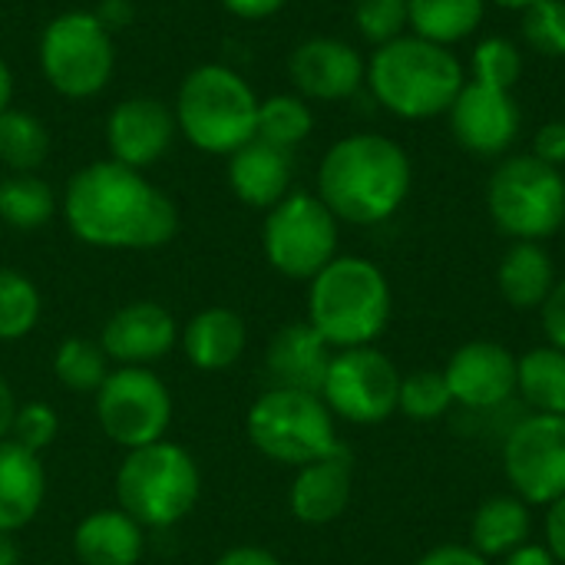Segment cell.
<instances>
[{"instance_id":"1","label":"cell","mask_w":565,"mask_h":565,"mask_svg":"<svg viewBox=\"0 0 565 565\" xmlns=\"http://www.w3.org/2000/svg\"><path fill=\"white\" fill-rule=\"evenodd\" d=\"M60 212L66 228L93 248L149 252L179 235V205L139 169L99 159L70 175Z\"/></svg>"},{"instance_id":"2","label":"cell","mask_w":565,"mask_h":565,"mask_svg":"<svg viewBox=\"0 0 565 565\" xmlns=\"http://www.w3.org/2000/svg\"><path fill=\"white\" fill-rule=\"evenodd\" d=\"M414 185V166L401 142L381 132L338 139L318 166V199L338 222L381 225L401 212Z\"/></svg>"},{"instance_id":"3","label":"cell","mask_w":565,"mask_h":565,"mask_svg":"<svg viewBox=\"0 0 565 565\" xmlns=\"http://www.w3.org/2000/svg\"><path fill=\"white\" fill-rule=\"evenodd\" d=\"M463 83L467 76L457 53L414 33L374 46L364 79L371 96L391 116L411 122L447 116Z\"/></svg>"},{"instance_id":"4","label":"cell","mask_w":565,"mask_h":565,"mask_svg":"<svg viewBox=\"0 0 565 565\" xmlns=\"http://www.w3.org/2000/svg\"><path fill=\"white\" fill-rule=\"evenodd\" d=\"M308 285V324L331 348H367L384 334L391 321V285L374 262L338 255Z\"/></svg>"},{"instance_id":"5","label":"cell","mask_w":565,"mask_h":565,"mask_svg":"<svg viewBox=\"0 0 565 565\" xmlns=\"http://www.w3.org/2000/svg\"><path fill=\"white\" fill-rule=\"evenodd\" d=\"M258 103V93L238 70L225 63H202L179 83L172 113L179 132L199 152L228 159L255 139Z\"/></svg>"},{"instance_id":"6","label":"cell","mask_w":565,"mask_h":565,"mask_svg":"<svg viewBox=\"0 0 565 565\" xmlns=\"http://www.w3.org/2000/svg\"><path fill=\"white\" fill-rule=\"evenodd\" d=\"M202 493V473L192 454L172 440L126 450L116 470V500L142 530H169L182 523Z\"/></svg>"},{"instance_id":"7","label":"cell","mask_w":565,"mask_h":565,"mask_svg":"<svg viewBox=\"0 0 565 565\" xmlns=\"http://www.w3.org/2000/svg\"><path fill=\"white\" fill-rule=\"evenodd\" d=\"M36 60L53 93L63 99H93L109 86L116 70L113 30L93 10H63L43 26Z\"/></svg>"},{"instance_id":"8","label":"cell","mask_w":565,"mask_h":565,"mask_svg":"<svg viewBox=\"0 0 565 565\" xmlns=\"http://www.w3.org/2000/svg\"><path fill=\"white\" fill-rule=\"evenodd\" d=\"M252 447L285 467H305L341 447L334 414L318 394L268 387L245 417Z\"/></svg>"},{"instance_id":"9","label":"cell","mask_w":565,"mask_h":565,"mask_svg":"<svg viewBox=\"0 0 565 565\" xmlns=\"http://www.w3.org/2000/svg\"><path fill=\"white\" fill-rule=\"evenodd\" d=\"M487 209L513 242H543L565 222L563 169L540 162L533 152L507 156L487 185Z\"/></svg>"},{"instance_id":"10","label":"cell","mask_w":565,"mask_h":565,"mask_svg":"<svg viewBox=\"0 0 565 565\" xmlns=\"http://www.w3.org/2000/svg\"><path fill=\"white\" fill-rule=\"evenodd\" d=\"M262 248L278 275L311 281L338 258V218L318 195L288 192L265 215Z\"/></svg>"},{"instance_id":"11","label":"cell","mask_w":565,"mask_h":565,"mask_svg":"<svg viewBox=\"0 0 565 565\" xmlns=\"http://www.w3.org/2000/svg\"><path fill=\"white\" fill-rule=\"evenodd\" d=\"M96 420L103 434L126 450L166 440L172 394L149 367H116L96 391Z\"/></svg>"},{"instance_id":"12","label":"cell","mask_w":565,"mask_h":565,"mask_svg":"<svg viewBox=\"0 0 565 565\" xmlns=\"http://www.w3.org/2000/svg\"><path fill=\"white\" fill-rule=\"evenodd\" d=\"M401 374L377 348H348L331 358L321 401L351 424H381L397 411Z\"/></svg>"},{"instance_id":"13","label":"cell","mask_w":565,"mask_h":565,"mask_svg":"<svg viewBox=\"0 0 565 565\" xmlns=\"http://www.w3.org/2000/svg\"><path fill=\"white\" fill-rule=\"evenodd\" d=\"M503 470L523 503L550 507L565 497V417L520 420L503 444Z\"/></svg>"},{"instance_id":"14","label":"cell","mask_w":565,"mask_h":565,"mask_svg":"<svg viewBox=\"0 0 565 565\" xmlns=\"http://www.w3.org/2000/svg\"><path fill=\"white\" fill-rule=\"evenodd\" d=\"M450 132L460 149H467L477 159H500L510 156L523 116L513 99V89L483 86L477 79H467L457 93L454 106L447 109Z\"/></svg>"},{"instance_id":"15","label":"cell","mask_w":565,"mask_h":565,"mask_svg":"<svg viewBox=\"0 0 565 565\" xmlns=\"http://www.w3.org/2000/svg\"><path fill=\"white\" fill-rule=\"evenodd\" d=\"M288 76L295 93L315 103L351 99L367 79V60L338 36H308L288 56Z\"/></svg>"},{"instance_id":"16","label":"cell","mask_w":565,"mask_h":565,"mask_svg":"<svg viewBox=\"0 0 565 565\" xmlns=\"http://www.w3.org/2000/svg\"><path fill=\"white\" fill-rule=\"evenodd\" d=\"M175 132H179L175 113L162 99L146 96V93L119 99L106 116L109 159L139 172L166 159Z\"/></svg>"},{"instance_id":"17","label":"cell","mask_w":565,"mask_h":565,"mask_svg":"<svg viewBox=\"0 0 565 565\" xmlns=\"http://www.w3.org/2000/svg\"><path fill=\"white\" fill-rule=\"evenodd\" d=\"M99 344L119 367H152L179 344V324L159 301H129L106 318Z\"/></svg>"},{"instance_id":"18","label":"cell","mask_w":565,"mask_h":565,"mask_svg":"<svg viewBox=\"0 0 565 565\" xmlns=\"http://www.w3.org/2000/svg\"><path fill=\"white\" fill-rule=\"evenodd\" d=\"M444 377L454 404L493 411L516 394V358L497 341H470L454 351Z\"/></svg>"},{"instance_id":"19","label":"cell","mask_w":565,"mask_h":565,"mask_svg":"<svg viewBox=\"0 0 565 565\" xmlns=\"http://www.w3.org/2000/svg\"><path fill=\"white\" fill-rule=\"evenodd\" d=\"M334 348L308 324V321H295L275 331V338L268 341L265 351V374H268V387H281V391H305V394H318L324 387L328 367H331V354Z\"/></svg>"},{"instance_id":"20","label":"cell","mask_w":565,"mask_h":565,"mask_svg":"<svg viewBox=\"0 0 565 565\" xmlns=\"http://www.w3.org/2000/svg\"><path fill=\"white\" fill-rule=\"evenodd\" d=\"M351 487H354V460L351 450L341 444L328 457L298 467V477L288 493V507L295 520L308 526H328L348 510Z\"/></svg>"},{"instance_id":"21","label":"cell","mask_w":565,"mask_h":565,"mask_svg":"<svg viewBox=\"0 0 565 565\" xmlns=\"http://www.w3.org/2000/svg\"><path fill=\"white\" fill-rule=\"evenodd\" d=\"M225 175H228V189L238 202H245L248 209L268 212L291 192L295 152L262 142V139H252L228 156Z\"/></svg>"},{"instance_id":"22","label":"cell","mask_w":565,"mask_h":565,"mask_svg":"<svg viewBox=\"0 0 565 565\" xmlns=\"http://www.w3.org/2000/svg\"><path fill=\"white\" fill-rule=\"evenodd\" d=\"M46 500V470L40 454L0 440V533H20L30 526Z\"/></svg>"},{"instance_id":"23","label":"cell","mask_w":565,"mask_h":565,"mask_svg":"<svg viewBox=\"0 0 565 565\" xmlns=\"http://www.w3.org/2000/svg\"><path fill=\"white\" fill-rule=\"evenodd\" d=\"M73 553L83 565H139L146 553V530L116 510H93L73 530Z\"/></svg>"},{"instance_id":"24","label":"cell","mask_w":565,"mask_h":565,"mask_svg":"<svg viewBox=\"0 0 565 565\" xmlns=\"http://www.w3.org/2000/svg\"><path fill=\"white\" fill-rule=\"evenodd\" d=\"M245 344H248L245 318L222 305L199 311L185 324V334H182V351H185L189 364L199 371H209V374L228 371L245 354Z\"/></svg>"},{"instance_id":"25","label":"cell","mask_w":565,"mask_h":565,"mask_svg":"<svg viewBox=\"0 0 565 565\" xmlns=\"http://www.w3.org/2000/svg\"><path fill=\"white\" fill-rule=\"evenodd\" d=\"M497 281L513 308L530 311V308H543V301L550 298L556 285V268L543 242H513V248L500 262Z\"/></svg>"},{"instance_id":"26","label":"cell","mask_w":565,"mask_h":565,"mask_svg":"<svg viewBox=\"0 0 565 565\" xmlns=\"http://www.w3.org/2000/svg\"><path fill=\"white\" fill-rule=\"evenodd\" d=\"M490 0H407L411 33L440 46H457L473 36Z\"/></svg>"},{"instance_id":"27","label":"cell","mask_w":565,"mask_h":565,"mask_svg":"<svg viewBox=\"0 0 565 565\" xmlns=\"http://www.w3.org/2000/svg\"><path fill=\"white\" fill-rule=\"evenodd\" d=\"M473 550L490 559V556H510L516 546L530 540V510L520 497H493L487 500L470 530Z\"/></svg>"},{"instance_id":"28","label":"cell","mask_w":565,"mask_h":565,"mask_svg":"<svg viewBox=\"0 0 565 565\" xmlns=\"http://www.w3.org/2000/svg\"><path fill=\"white\" fill-rule=\"evenodd\" d=\"M516 391L536 414L565 417V351L546 344L516 361Z\"/></svg>"},{"instance_id":"29","label":"cell","mask_w":565,"mask_h":565,"mask_svg":"<svg viewBox=\"0 0 565 565\" xmlns=\"http://www.w3.org/2000/svg\"><path fill=\"white\" fill-rule=\"evenodd\" d=\"M56 212V192L36 172H10L0 179V218L17 232L43 228Z\"/></svg>"},{"instance_id":"30","label":"cell","mask_w":565,"mask_h":565,"mask_svg":"<svg viewBox=\"0 0 565 565\" xmlns=\"http://www.w3.org/2000/svg\"><path fill=\"white\" fill-rule=\"evenodd\" d=\"M311 129H315V113H311V103L305 96L275 93V96L258 103L255 139L295 152L311 136Z\"/></svg>"},{"instance_id":"31","label":"cell","mask_w":565,"mask_h":565,"mask_svg":"<svg viewBox=\"0 0 565 565\" xmlns=\"http://www.w3.org/2000/svg\"><path fill=\"white\" fill-rule=\"evenodd\" d=\"M50 156V132L40 116L26 109L0 113V162L10 172H36Z\"/></svg>"},{"instance_id":"32","label":"cell","mask_w":565,"mask_h":565,"mask_svg":"<svg viewBox=\"0 0 565 565\" xmlns=\"http://www.w3.org/2000/svg\"><path fill=\"white\" fill-rule=\"evenodd\" d=\"M53 374L73 394H96L99 384L109 377V358L99 341L66 338L53 354Z\"/></svg>"},{"instance_id":"33","label":"cell","mask_w":565,"mask_h":565,"mask_svg":"<svg viewBox=\"0 0 565 565\" xmlns=\"http://www.w3.org/2000/svg\"><path fill=\"white\" fill-rule=\"evenodd\" d=\"M40 308L36 285L17 268H0V341L26 338L40 321Z\"/></svg>"},{"instance_id":"34","label":"cell","mask_w":565,"mask_h":565,"mask_svg":"<svg viewBox=\"0 0 565 565\" xmlns=\"http://www.w3.org/2000/svg\"><path fill=\"white\" fill-rule=\"evenodd\" d=\"M523 76V50L510 36H483L470 56V79L497 89H513Z\"/></svg>"},{"instance_id":"35","label":"cell","mask_w":565,"mask_h":565,"mask_svg":"<svg viewBox=\"0 0 565 565\" xmlns=\"http://www.w3.org/2000/svg\"><path fill=\"white\" fill-rule=\"evenodd\" d=\"M520 33L523 43L546 56V60H563L565 56V0H536L526 10H520Z\"/></svg>"},{"instance_id":"36","label":"cell","mask_w":565,"mask_h":565,"mask_svg":"<svg viewBox=\"0 0 565 565\" xmlns=\"http://www.w3.org/2000/svg\"><path fill=\"white\" fill-rule=\"evenodd\" d=\"M454 394L447 387L444 371H417L411 377H401V397L397 411L414 420H437L450 411Z\"/></svg>"},{"instance_id":"37","label":"cell","mask_w":565,"mask_h":565,"mask_svg":"<svg viewBox=\"0 0 565 565\" xmlns=\"http://www.w3.org/2000/svg\"><path fill=\"white\" fill-rule=\"evenodd\" d=\"M354 26L371 46H384L407 33V0H354Z\"/></svg>"},{"instance_id":"38","label":"cell","mask_w":565,"mask_h":565,"mask_svg":"<svg viewBox=\"0 0 565 565\" xmlns=\"http://www.w3.org/2000/svg\"><path fill=\"white\" fill-rule=\"evenodd\" d=\"M60 434V417L50 404L43 401H30V404H17L13 414V427H10V440L26 447L30 454H43Z\"/></svg>"},{"instance_id":"39","label":"cell","mask_w":565,"mask_h":565,"mask_svg":"<svg viewBox=\"0 0 565 565\" xmlns=\"http://www.w3.org/2000/svg\"><path fill=\"white\" fill-rule=\"evenodd\" d=\"M533 156L553 169H563L565 166V119H553L546 126L536 129L533 136Z\"/></svg>"},{"instance_id":"40","label":"cell","mask_w":565,"mask_h":565,"mask_svg":"<svg viewBox=\"0 0 565 565\" xmlns=\"http://www.w3.org/2000/svg\"><path fill=\"white\" fill-rule=\"evenodd\" d=\"M543 328L550 344L565 351V278L553 285L550 298L543 301Z\"/></svg>"},{"instance_id":"41","label":"cell","mask_w":565,"mask_h":565,"mask_svg":"<svg viewBox=\"0 0 565 565\" xmlns=\"http://www.w3.org/2000/svg\"><path fill=\"white\" fill-rule=\"evenodd\" d=\"M546 550L556 556V563L565 565V497L550 503L546 513Z\"/></svg>"},{"instance_id":"42","label":"cell","mask_w":565,"mask_h":565,"mask_svg":"<svg viewBox=\"0 0 565 565\" xmlns=\"http://www.w3.org/2000/svg\"><path fill=\"white\" fill-rule=\"evenodd\" d=\"M232 17L238 20H268L275 17L288 0H218Z\"/></svg>"},{"instance_id":"43","label":"cell","mask_w":565,"mask_h":565,"mask_svg":"<svg viewBox=\"0 0 565 565\" xmlns=\"http://www.w3.org/2000/svg\"><path fill=\"white\" fill-rule=\"evenodd\" d=\"M417 565H490L473 546H437Z\"/></svg>"},{"instance_id":"44","label":"cell","mask_w":565,"mask_h":565,"mask_svg":"<svg viewBox=\"0 0 565 565\" xmlns=\"http://www.w3.org/2000/svg\"><path fill=\"white\" fill-rule=\"evenodd\" d=\"M215 565H281V559L262 546H232L218 556Z\"/></svg>"},{"instance_id":"45","label":"cell","mask_w":565,"mask_h":565,"mask_svg":"<svg viewBox=\"0 0 565 565\" xmlns=\"http://www.w3.org/2000/svg\"><path fill=\"white\" fill-rule=\"evenodd\" d=\"M503 565H559L556 563V556L546 550V546H536V543H523V546H516Z\"/></svg>"},{"instance_id":"46","label":"cell","mask_w":565,"mask_h":565,"mask_svg":"<svg viewBox=\"0 0 565 565\" xmlns=\"http://www.w3.org/2000/svg\"><path fill=\"white\" fill-rule=\"evenodd\" d=\"M109 30H116V26H126L129 20H132V7L126 3V0H106L99 10H93Z\"/></svg>"},{"instance_id":"47","label":"cell","mask_w":565,"mask_h":565,"mask_svg":"<svg viewBox=\"0 0 565 565\" xmlns=\"http://www.w3.org/2000/svg\"><path fill=\"white\" fill-rule=\"evenodd\" d=\"M13 414H17V397L7 384V377L0 374V440L10 437V427H13Z\"/></svg>"},{"instance_id":"48","label":"cell","mask_w":565,"mask_h":565,"mask_svg":"<svg viewBox=\"0 0 565 565\" xmlns=\"http://www.w3.org/2000/svg\"><path fill=\"white\" fill-rule=\"evenodd\" d=\"M10 103H13V70H10V63L0 56V113H7Z\"/></svg>"},{"instance_id":"49","label":"cell","mask_w":565,"mask_h":565,"mask_svg":"<svg viewBox=\"0 0 565 565\" xmlns=\"http://www.w3.org/2000/svg\"><path fill=\"white\" fill-rule=\"evenodd\" d=\"M0 565H20V546L13 533H0Z\"/></svg>"},{"instance_id":"50","label":"cell","mask_w":565,"mask_h":565,"mask_svg":"<svg viewBox=\"0 0 565 565\" xmlns=\"http://www.w3.org/2000/svg\"><path fill=\"white\" fill-rule=\"evenodd\" d=\"M490 3H497V7H503V10H526V7L536 3V0H490Z\"/></svg>"},{"instance_id":"51","label":"cell","mask_w":565,"mask_h":565,"mask_svg":"<svg viewBox=\"0 0 565 565\" xmlns=\"http://www.w3.org/2000/svg\"><path fill=\"white\" fill-rule=\"evenodd\" d=\"M563 119H565V116H563Z\"/></svg>"}]
</instances>
